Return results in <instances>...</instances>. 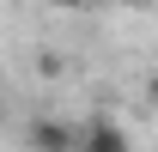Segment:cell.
I'll return each mask as SVG.
<instances>
[{
	"label": "cell",
	"mask_w": 158,
	"mask_h": 152,
	"mask_svg": "<svg viewBox=\"0 0 158 152\" xmlns=\"http://www.w3.org/2000/svg\"><path fill=\"white\" fill-rule=\"evenodd\" d=\"M122 6H152V0H122Z\"/></svg>",
	"instance_id": "cell-4"
},
{
	"label": "cell",
	"mask_w": 158,
	"mask_h": 152,
	"mask_svg": "<svg viewBox=\"0 0 158 152\" xmlns=\"http://www.w3.org/2000/svg\"><path fill=\"white\" fill-rule=\"evenodd\" d=\"M152 97H158V73H152Z\"/></svg>",
	"instance_id": "cell-5"
},
{
	"label": "cell",
	"mask_w": 158,
	"mask_h": 152,
	"mask_svg": "<svg viewBox=\"0 0 158 152\" xmlns=\"http://www.w3.org/2000/svg\"><path fill=\"white\" fill-rule=\"evenodd\" d=\"M73 152H134V146H128V134H122L116 122H85Z\"/></svg>",
	"instance_id": "cell-1"
},
{
	"label": "cell",
	"mask_w": 158,
	"mask_h": 152,
	"mask_svg": "<svg viewBox=\"0 0 158 152\" xmlns=\"http://www.w3.org/2000/svg\"><path fill=\"white\" fill-rule=\"evenodd\" d=\"M55 6H67V12H79V6H91V0H55Z\"/></svg>",
	"instance_id": "cell-3"
},
{
	"label": "cell",
	"mask_w": 158,
	"mask_h": 152,
	"mask_svg": "<svg viewBox=\"0 0 158 152\" xmlns=\"http://www.w3.org/2000/svg\"><path fill=\"white\" fill-rule=\"evenodd\" d=\"M79 146V128H67V122H31V152H73Z\"/></svg>",
	"instance_id": "cell-2"
}]
</instances>
